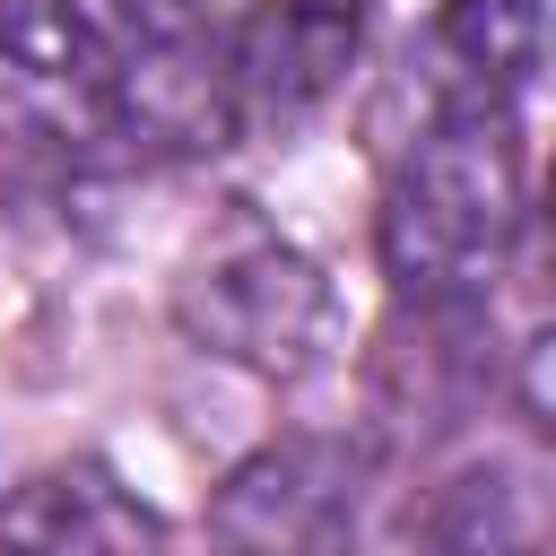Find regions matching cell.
<instances>
[{
    "mask_svg": "<svg viewBox=\"0 0 556 556\" xmlns=\"http://www.w3.org/2000/svg\"><path fill=\"white\" fill-rule=\"evenodd\" d=\"M374 26V0H252L226 26V96L235 130H287L339 96Z\"/></svg>",
    "mask_w": 556,
    "mask_h": 556,
    "instance_id": "8992f818",
    "label": "cell"
},
{
    "mask_svg": "<svg viewBox=\"0 0 556 556\" xmlns=\"http://www.w3.org/2000/svg\"><path fill=\"white\" fill-rule=\"evenodd\" d=\"M113 130V61L104 26L70 0H0V148L87 156Z\"/></svg>",
    "mask_w": 556,
    "mask_h": 556,
    "instance_id": "277c9868",
    "label": "cell"
},
{
    "mask_svg": "<svg viewBox=\"0 0 556 556\" xmlns=\"http://www.w3.org/2000/svg\"><path fill=\"white\" fill-rule=\"evenodd\" d=\"M113 61V130L200 156L235 139V96H226V26L208 0H113L104 26Z\"/></svg>",
    "mask_w": 556,
    "mask_h": 556,
    "instance_id": "3957f363",
    "label": "cell"
},
{
    "mask_svg": "<svg viewBox=\"0 0 556 556\" xmlns=\"http://www.w3.org/2000/svg\"><path fill=\"white\" fill-rule=\"evenodd\" d=\"M174 321L208 356H226L243 374H269V382H304L339 348L330 278L287 235H269L261 217H226L191 252V269L174 278Z\"/></svg>",
    "mask_w": 556,
    "mask_h": 556,
    "instance_id": "7a4b0ae2",
    "label": "cell"
},
{
    "mask_svg": "<svg viewBox=\"0 0 556 556\" xmlns=\"http://www.w3.org/2000/svg\"><path fill=\"white\" fill-rule=\"evenodd\" d=\"M521 217L530 174L513 104L452 96L382 191V269L408 304H486V278L504 269Z\"/></svg>",
    "mask_w": 556,
    "mask_h": 556,
    "instance_id": "6da1fadb",
    "label": "cell"
},
{
    "mask_svg": "<svg viewBox=\"0 0 556 556\" xmlns=\"http://www.w3.org/2000/svg\"><path fill=\"white\" fill-rule=\"evenodd\" d=\"M365 504V452L339 434H287L261 443L208 504L217 539L235 556H348Z\"/></svg>",
    "mask_w": 556,
    "mask_h": 556,
    "instance_id": "5b68a950",
    "label": "cell"
},
{
    "mask_svg": "<svg viewBox=\"0 0 556 556\" xmlns=\"http://www.w3.org/2000/svg\"><path fill=\"white\" fill-rule=\"evenodd\" d=\"M156 513L104 460H52L0 504V556H156Z\"/></svg>",
    "mask_w": 556,
    "mask_h": 556,
    "instance_id": "52a82bcc",
    "label": "cell"
},
{
    "mask_svg": "<svg viewBox=\"0 0 556 556\" xmlns=\"http://www.w3.org/2000/svg\"><path fill=\"white\" fill-rule=\"evenodd\" d=\"M408 547L417 556H539V521H530V495L513 478L469 469L408 521Z\"/></svg>",
    "mask_w": 556,
    "mask_h": 556,
    "instance_id": "9c48e42d",
    "label": "cell"
},
{
    "mask_svg": "<svg viewBox=\"0 0 556 556\" xmlns=\"http://www.w3.org/2000/svg\"><path fill=\"white\" fill-rule=\"evenodd\" d=\"M443 61L460 70V96L513 104V87L547 52V0H443Z\"/></svg>",
    "mask_w": 556,
    "mask_h": 556,
    "instance_id": "ba28073f",
    "label": "cell"
}]
</instances>
